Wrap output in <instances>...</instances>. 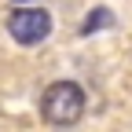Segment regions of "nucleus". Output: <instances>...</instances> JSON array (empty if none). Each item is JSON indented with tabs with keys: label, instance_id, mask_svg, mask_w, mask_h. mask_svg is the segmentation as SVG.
<instances>
[{
	"label": "nucleus",
	"instance_id": "obj_1",
	"mask_svg": "<svg viewBox=\"0 0 132 132\" xmlns=\"http://www.w3.org/2000/svg\"><path fill=\"white\" fill-rule=\"evenodd\" d=\"M40 114L52 125H73L85 114V92L73 81H55L52 88L40 95Z\"/></svg>",
	"mask_w": 132,
	"mask_h": 132
},
{
	"label": "nucleus",
	"instance_id": "obj_2",
	"mask_svg": "<svg viewBox=\"0 0 132 132\" xmlns=\"http://www.w3.org/2000/svg\"><path fill=\"white\" fill-rule=\"evenodd\" d=\"M7 33L19 44H40L48 33H52V15L44 7H19V11H11V19H7Z\"/></svg>",
	"mask_w": 132,
	"mask_h": 132
},
{
	"label": "nucleus",
	"instance_id": "obj_3",
	"mask_svg": "<svg viewBox=\"0 0 132 132\" xmlns=\"http://www.w3.org/2000/svg\"><path fill=\"white\" fill-rule=\"evenodd\" d=\"M110 22H114V19H110V11H106V7H99V11H92V15H88V22L81 26V33H92V29H103V26H110Z\"/></svg>",
	"mask_w": 132,
	"mask_h": 132
},
{
	"label": "nucleus",
	"instance_id": "obj_4",
	"mask_svg": "<svg viewBox=\"0 0 132 132\" xmlns=\"http://www.w3.org/2000/svg\"><path fill=\"white\" fill-rule=\"evenodd\" d=\"M15 4H33V0H15Z\"/></svg>",
	"mask_w": 132,
	"mask_h": 132
}]
</instances>
